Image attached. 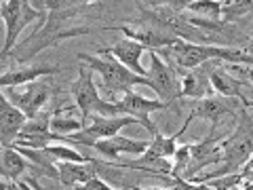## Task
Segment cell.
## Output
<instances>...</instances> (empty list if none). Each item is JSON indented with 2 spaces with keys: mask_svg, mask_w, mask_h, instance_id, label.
Masks as SVG:
<instances>
[{
  "mask_svg": "<svg viewBox=\"0 0 253 190\" xmlns=\"http://www.w3.org/2000/svg\"><path fill=\"white\" fill-rule=\"evenodd\" d=\"M241 101L239 99H230V97H221V95H209L205 99L194 101L190 114L194 118H205L211 123V129H215V123H219V118H224L228 114L236 116V110H241Z\"/></svg>",
  "mask_w": 253,
  "mask_h": 190,
  "instance_id": "obj_12",
  "label": "cell"
},
{
  "mask_svg": "<svg viewBox=\"0 0 253 190\" xmlns=\"http://www.w3.org/2000/svg\"><path fill=\"white\" fill-rule=\"evenodd\" d=\"M2 182H21V176L28 169V161L17 148H2Z\"/></svg>",
  "mask_w": 253,
  "mask_h": 190,
  "instance_id": "obj_19",
  "label": "cell"
},
{
  "mask_svg": "<svg viewBox=\"0 0 253 190\" xmlns=\"http://www.w3.org/2000/svg\"><path fill=\"white\" fill-rule=\"evenodd\" d=\"M221 61H207L194 70H181L179 72V97L205 99L213 93L211 89V70Z\"/></svg>",
  "mask_w": 253,
  "mask_h": 190,
  "instance_id": "obj_11",
  "label": "cell"
},
{
  "mask_svg": "<svg viewBox=\"0 0 253 190\" xmlns=\"http://www.w3.org/2000/svg\"><path fill=\"white\" fill-rule=\"evenodd\" d=\"M247 53H251V55H253V43L249 45V49H247Z\"/></svg>",
  "mask_w": 253,
  "mask_h": 190,
  "instance_id": "obj_29",
  "label": "cell"
},
{
  "mask_svg": "<svg viewBox=\"0 0 253 190\" xmlns=\"http://www.w3.org/2000/svg\"><path fill=\"white\" fill-rule=\"evenodd\" d=\"M221 140L215 136V129H211V133L203 142H194L190 144V165L186 173L181 178L184 180H194L199 176V171H203L209 165H219L224 152H221Z\"/></svg>",
  "mask_w": 253,
  "mask_h": 190,
  "instance_id": "obj_10",
  "label": "cell"
},
{
  "mask_svg": "<svg viewBox=\"0 0 253 190\" xmlns=\"http://www.w3.org/2000/svg\"><path fill=\"white\" fill-rule=\"evenodd\" d=\"M84 9H74V11H57V13H46L44 21L41 23L34 34H32L28 41H23L21 45L15 47V61H28L32 57H36L41 51H46L49 47H55L57 43L66 41V38H76V36H84L89 34V28L83 26V28H72V26H66L68 19H72L74 15H78Z\"/></svg>",
  "mask_w": 253,
  "mask_h": 190,
  "instance_id": "obj_1",
  "label": "cell"
},
{
  "mask_svg": "<svg viewBox=\"0 0 253 190\" xmlns=\"http://www.w3.org/2000/svg\"><path fill=\"white\" fill-rule=\"evenodd\" d=\"M51 118H53V112H49V110H42L34 118H28V123L23 127V131L19 133V138L15 140L13 148L44 150L51 144H63V138L55 136L51 131Z\"/></svg>",
  "mask_w": 253,
  "mask_h": 190,
  "instance_id": "obj_8",
  "label": "cell"
},
{
  "mask_svg": "<svg viewBox=\"0 0 253 190\" xmlns=\"http://www.w3.org/2000/svg\"><path fill=\"white\" fill-rule=\"evenodd\" d=\"M167 4L173 11L186 9L190 13L203 15V17H211V21L224 13V2H217V0H194V2H167Z\"/></svg>",
  "mask_w": 253,
  "mask_h": 190,
  "instance_id": "obj_20",
  "label": "cell"
},
{
  "mask_svg": "<svg viewBox=\"0 0 253 190\" xmlns=\"http://www.w3.org/2000/svg\"><path fill=\"white\" fill-rule=\"evenodd\" d=\"M133 190H171V188H144V186H135V188H133Z\"/></svg>",
  "mask_w": 253,
  "mask_h": 190,
  "instance_id": "obj_26",
  "label": "cell"
},
{
  "mask_svg": "<svg viewBox=\"0 0 253 190\" xmlns=\"http://www.w3.org/2000/svg\"><path fill=\"white\" fill-rule=\"evenodd\" d=\"M84 127V118H74V116H63V108L55 110L53 118H51V131L55 136H61V138H68V136H74V133L83 131Z\"/></svg>",
  "mask_w": 253,
  "mask_h": 190,
  "instance_id": "obj_21",
  "label": "cell"
},
{
  "mask_svg": "<svg viewBox=\"0 0 253 190\" xmlns=\"http://www.w3.org/2000/svg\"><path fill=\"white\" fill-rule=\"evenodd\" d=\"M114 104H116L118 116H133L146 131L152 133V136H156L158 129H156V125L152 123L150 114L171 108L169 104H165V101H161V99H150V97H144V95H139L135 91H129L126 95H123L118 101H114Z\"/></svg>",
  "mask_w": 253,
  "mask_h": 190,
  "instance_id": "obj_9",
  "label": "cell"
},
{
  "mask_svg": "<svg viewBox=\"0 0 253 190\" xmlns=\"http://www.w3.org/2000/svg\"><path fill=\"white\" fill-rule=\"evenodd\" d=\"M93 76H95L93 70L86 66V63H81L78 76L72 81V85H70V93H72V97H74V104L81 110L84 121L91 116H101V112H104V108L108 104V101L101 97Z\"/></svg>",
  "mask_w": 253,
  "mask_h": 190,
  "instance_id": "obj_5",
  "label": "cell"
},
{
  "mask_svg": "<svg viewBox=\"0 0 253 190\" xmlns=\"http://www.w3.org/2000/svg\"><path fill=\"white\" fill-rule=\"evenodd\" d=\"M0 13H2L4 19V45H2V57H9L11 51L17 47V38L23 32V28L30 26L34 21H44L46 13L36 11L32 2H26V0H4L0 4Z\"/></svg>",
  "mask_w": 253,
  "mask_h": 190,
  "instance_id": "obj_4",
  "label": "cell"
},
{
  "mask_svg": "<svg viewBox=\"0 0 253 190\" xmlns=\"http://www.w3.org/2000/svg\"><path fill=\"white\" fill-rule=\"evenodd\" d=\"M148 49L144 45H139L135 41H129V38H123L112 47H106V49H99V55H110L114 57L118 63H123L125 68H129L131 72H135L137 76H146L148 70L141 66V57Z\"/></svg>",
  "mask_w": 253,
  "mask_h": 190,
  "instance_id": "obj_13",
  "label": "cell"
},
{
  "mask_svg": "<svg viewBox=\"0 0 253 190\" xmlns=\"http://www.w3.org/2000/svg\"><path fill=\"white\" fill-rule=\"evenodd\" d=\"M59 72V68L55 66H26V68H11L4 70L2 78H0V87L2 89H11V87H23L30 83L41 81L42 76H51Z\"/></svg>",
  "mask_w": 253,
  "mask_h": 190,
  "instance_id": "obj_18",
  "label": "cell"
},
{
  "mask_svg": "<svg viewBox=\"0 0 253 190\" xmlns=\"http://www.w3.org/2000/svg\"><path fill=\"white\" fill-rule=\"evenodd\" d=\"M53 95V87L49 83L36 81L30 85L19 87H11V89H2V97H6L15 108H19L28 118H34L36 114H41L46 101Z\"/></svg>",
  "mask_w": 253,
  "mask_h": 190,
  "instance_id": "obj_7",
  "label": "cell"
},
{
  "mask_svg": "<svg viewBox=\"0 0 253 190\" xmlns=\"http://www.w3.org/2000/svg\"><path fill=\"white\" fill-rule=\"evenodd\" d=\"M78 59H81V63H86L99 76L97 89L106 101H118L123 95L133 91V87H150V81L146 76H137L129 68H125L123 63H118L114 57H110V55L97 57V55L81 53Z\"/></svg>",
  "mask_w": 253,
  "mask_h": 190,
  "instance_id": "obj_2",
  "label": "cell"
},
{
  "mask_svg": "<svg viewBox=\"0 0 253 190\" xmlns=\"http://www.w3.org/2000/svg\"><path fill=\"white\" fill-rule=\"evenodd\" d=\"M26 123L28 116L19 108H15L6 97H2V101H0V144H2V148H13L15 140L19 138Z\"/></svg>",
  "mask_w": 253,
  "mask_h": 190,
  "instance_id": "obj_14",
  "label": "cell"
},
{
  "mask_svg": "<svg viewBox=\"0 0 253 190\" xmlns=\"http://www.w3.org/2000/svg\"><path fill=\"white\" fill-rule=\"evenodd\" d=\"M232 72H236L234 76L239 78L243 85H247L253 89V66H230Z\"/></svg>",
  "mask_w": 253,
  "mask_h": 190,
  "instance_id": "obj_23",
  "label": "cell"
},
{
  "mask_svg": "<svg viewBox=\"0 0 253 190\" xmlns=\"http://www.w3.org/2000/svg\"><path fill=\"white\" fill-rule=\"evenodd\" d=\"M55 167H57V180L66 188H83L84 184H89L93 178H97L99 161H91V163L63 161V163H57Z\"/></svg>",
  "mask_w": 253,
  "mask_h": 190,
  "instance_id": "obj_15",
  "label": "cell"
},
{
  "mask_svg": "<svg viewBox=\"0 0 253 190\" xmlns=\"http://www.w3.org/2000/svg\"><path fill=\"white\" fill-rule=\"evenodd\" d=\"M249 108H251V110H253V104H251V106H249Z\"/></svg>",
  "mask_w": 253,
  "mask_h": 190,
  "instance_id": "obj_30",
  "label": "cell"
},
{
  "mask_svg": "<svg viewBox=\"0 0 253 190\" xmlns=\"http://www.w3.org/2000/svg\"><path fill=\"white\" fill-rule=\"evenodd\" d=\"M221 169L215 176H205V178H196L192 182H207L211 178H219V176H228V173H236L245 163L253 156V116L249 114V110L241 106L239 110V123L236 129L221 140Z\"/></svg>",
  "mask_w": 253,
  "mask_h": 190,
  "instance_id": "obj_3",
  "label": "cell"
},
{
  "mask_svg": "<svg viewBox=\"0 0 253 190\" xmlns=\"http://www.w3.org/2000/svg\"><path fill=\"white\" fill-rule=\"evenodd\" d=\"M2 190H17V184H11V182H2Z\"/></svg>",
  "mask_w": 253,
  "mask_h": 190,
  "instance_id": "obj_25",
  "label": "cell"
},
{
  "mask_svg": "<svg viewBox=\"0 0 253 190\" xmlns=\"http://www.w3.org/2000/svg\"><path fill=\"white\" fill-rule=\"evenodd\" d=\"M146 78L150 81V89H154L158 95V99L165 104H175V99L179 97V72H175V68L169 61L163 59V55H158L156 51H150V68Z\"/></svg>",
  "mask_w": 253,
  "mask_h": 190,
  "instance_id": "obj_6",
  "label": "cell"
},
{
  "mask_svg": "<svg viewBox=\"0 0 253 190\" xmlns=\"http://www.w3.org/2000/svg\"><path fill=\"white\" fill-rule=\"evenodd\" d=\"M228 190H245V184H243V186H234V188H228Z\"/></svg>",
  "mask_w": 253,
  "mask_h": 190,
  "instance_id": "obj_27",
  "label": "cell"
},
{
  "mask_svg": "<svg viewBox=\"0 0 253 190\" xmlns=\"http://www.w3.org/2000/svg\"><path fill=\"white\" fill-rule=\"evenodd\" d=\"M245 190H253V182L251 184H245Z\"/></svg>",
  "mask_w": 253,
  "mask_h": 190,
  "instance_id": "obj_28",
  "label": "cell"
},
{
  "mask_svg": "<svg viewBox=\"0 0 253 190\" xmlns=\"http://www.w3.org/2000/svg\"><path fill=\"white\" fill-rule=\"evenodd\" d=\"M93 150H97L101 156L114 158L123 156V154H131V156H139L146 152L148 148V142H139V140H131V138H125V136H114V138H108V140H99V142H93L89 146Z\"/></svg>",
  "mask_w": 253,
  "mask_h": 190,
  "instance_id": "obj_16",
  "label": "cell"
},
{
  "mask_svg": "<svg viewBox=\"0 0 253 190\" xmlns=\"http://www.w3.org/2000/svg\"><path fill=\"white\" fill-rule=\"evenodd\" d=\"M161 180H167V184L171 190H215L213 186L205 184V182H192V180H184V178H169V176H158Z\"/></svg>",
  "mask_w": 253,
  "mask_h": 190,
  "instance_id": "obj_22",
  "label": "cell"
},
{
  "mask_svg": "<svg viewBox=\"0 0 253 190\" xmlns=\"http://www.w3.org/2000/svg\"><path fill=\"white\" fill-rule=\"evenodd\" d=\"M17 188L19 190H42L36 182H17Z\"/></svg>",
  "mask_w": 253,
  "mask_h": 190,
  "instance_id": "obj_24",
  "label": "cell"
},
{
  "mask_svg": "<svg viewBox=\"0 0 253 190\" xmlns=\"http://www.w3.org/2000/svg\"><path fill=\"white\" fill-rule=\"evenodd\" d=\"M245 87H247V85H243L234 74L228 72V70L224 68V63H217V66L211 70V89H213V93L221 95V97L239 99L241 104L247 108L249 97L243 91Z\"/></svg>",
  "mask_w": 253,
  "mask_h": 190,
  "instance_id": "obj_17",
  "label": "cell"
}]
</instances>
